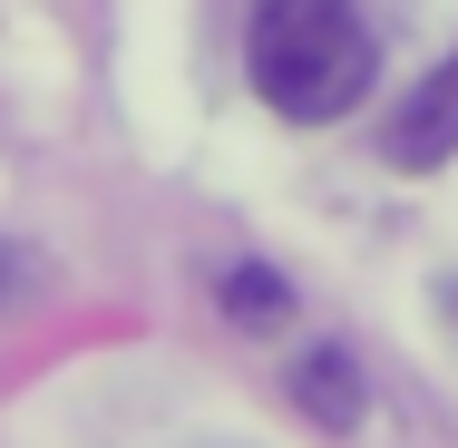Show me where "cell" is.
Segmentation results:
<instances>
[{
	"mask_svg": "<svg viewBox=\"0 0 458 448\" xmlns=\"http://www.w3.org/2000/svg\"><path fill=\"white\" fill-rule=\"evenodd\" d=\"M244 69H254V97L274 117L332 127V117H352L370 97L380 49H370V30H361V0H254Z\"/></svg>",
	"mask_w": 458,
	"mask_h": 448,
	"instance_id": "6da1fadb",
	"label": "cell"
},
{
	"mask_svg": "<svg viewBox=\"0 0 458 448\" xmlns=\"http://www.w3.org/2000/svg\"><path fill=\"white\" fill-rule=\"evenodd\" d=\"M449 156H458V59H439L420 89L390 107V166L429 176V166H449Z\"/></svg>",
	"mask_w": 458,
	"mask_h": 448,
	"instance_id": "7a4b0ae2",
	"label": "cell"
},
{
	"mask_svg": "<svg viewBox=\"0 0 458 448\" xmlns=\"http://www.w3.org/2000/svg\"><path fill=\"white\" fill-rule=\"evenodd\" d=\"M293 400H302L322 429H361V370H352V351H342V342H312L302 370H293Z\"/></svg>",
	"mask_w": 458,
	"mask_h": 448,
	"instance_id": "3957f363",
	"label": "cell"
},
{
	"mask_svg": "<svg viewBox=\"0 0 458 448\" xmlns=\"http://www.w3.org/2000/svg\"><path fill=\"white\" fill-rule=\"evenodd\" d=\"M215 302H225V312H234L244 332H283V322H293V292H283V273L244 264V254L215 273Z\"/></svg>",
	"mask_w": 458,
	"mask_h": 448,
	"instance_id": "277c9868",
	"label": "cell"
},
{
	"mask_svg": "<svg viewBox=\"0 0 458 448\" xmlns=\"http://www.w3.org/2000/svg\"><path fill=\"white\" fill-rule=\"evenodd\" d=\"M429 302H439V322H449V342H458V273H439V292H429Z\"/></svg>",
	"mask_w": 458,
	"mask_h": 448,
	"instance_id": "5b68a950",
	"label": "cell"
},
{
	"mask_svg": "<svg viewBox=\"0 0 458 448\" xmlns=\"http://www.w3.org/2000/svg\"><path fill=\"white\" fill-rule=\"evenodd\" d=\"M10 292H20V254L0 244V302H10Z\"/></svg>",
	"mask_w": 458,
	"mask_h": 448,
	"instance_id": "8992f818",
	"label": "cell"
}]
</instances>
